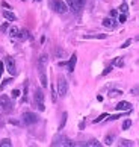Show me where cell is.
<instances>
[{
  "label": "cell",
  "mask_w": 139,
  "mask_h": 147,
  "mask_svg": "<svg viewBox=\"0 0 139 147\" xmlns=\"http://www.w3.org/2000/svg\"><path fill=\"white\" fill-rule=\"evenodd\" d=\"M67 94H68V82L63 76H59V79H57V96L65 97Z\"/></svg>",
  "instance_id": "cell-1"
},
{
  "label": "cell",
  "mask_w": 139,
  "mask_h": 147,
  "mask_svg": "<svg viewBox=\"0 0 139 147\" xmlns=\"http://www.w3.org/2000/svg\"><path fill=\"white\" fill-rule=\"evenodd\" d=\"M33 99H35V105H36V108L42 112L45 109V105H44V92H42L39 88L35 91V96H33Z\"/></svg>",
  "instance_id": "cell-2"
},
{
  "label": "cell",
  "mask_w": 139,
  "mask_h": 147,
  "mask_svg": "<svg viewBox=\"0 0 139 147\" xmlns=\"http://www.w3.org/2000/svg\"><path fill=\"white\" fill-rule=\"evenodd\" d=\"M12 111V103L8 96H0V112H11Z\"/></svg>",
  "instance_id": "cell-3"
},
{
  "label": "cell",
  "mask_w": 139,
  "mask_h": 147,
  "mask_svg": "<svg viewBox=\"0 0 139 147\" xmlns=\"http://www.w3.org/2000/svg\"><path fill=\"white\" fill-rule=\"evenodd\" d=\"M51 8L55 9L57 14H65L68 11V6L65 5V2H62V0H51Z\"/></svg>",
  "instance_id": "cell-4"
},
{
  "label": "cell",
  "mask_w": 139,
  "mask_h": 147,
  "mask_svg": "<svg viewBox=\"0 0 139 147\" xmlns=\"http://www.w3.org/2000/svg\"><path fill=\"white\" fill-rule=\"evenodd\" d=\"M38 115L33 112H24L23 114V123L24 124H35V123H38Z\"/></svg>",
  "instance_id": "cell-5"
},
{
  "label": "cell",
  "mask_w": 139,
  "mask_h": 147,
  "mask_svg": "<svg viewBox=\"0 0 139 147\" xmlns=\"http://www.w3.org/2000/svg\"><path fill=\"white\" fill-rule=\"evenodd\" d=\"M5 65H6V70L12 74V76H15L17 74V67H15V61L11 56H6L5 58Z\"/></svg>",
  "instance_id": "cell-6"
},
{
  "label": "cell",
  "mask_w": 139,
  "mask_h": 147,
  "mask_svg": "<svg viewBox=\"0 0 139 147\" xmlns=\"http://www.w3.org/2000/svg\"><path fill=\"white\" fill-rule=\"evenodd\" d=\"M115 109L116 111H130L132 109V103H129V102H120L118 105L115 106Z\"/></svg>",
  "instance_id": "cell-7"
},
{
  "label": "cell",
  "mask_w": 139,
  "mask_h": 147,
  "mask_svg": "<svg viewBox=\"0 0 139 147\" xmlns=\"http://www.w3.org/2000/svg\"><path fill=\"white\" fill-rule=\"evenodd\" d=\"M108 36L106 34H89V35H83V40H104Z\"/></svg>",
  "instance_id": "cell-8"
},
{
  "label": "cell",
  "mask_w": 139,
  "mask_h": 147,
  "mask_svg": "<svg viewBox=\"0 0 139 147\" xmlns=\"http://www.w3.org/2000/svg\"><path fill=\"white\" fill-rule=\"evenodd\" d=\"M76 62H77V55H76V53H74V55L71 56V59H70V61H68V70H70V71H74V68H76Z\"/></svg>",
  "instance_id": "cell-9"
},
{
  "label": "cell",
  "mask_w": 139,
  "mask_h": 147,
  "mask_svg": "<svg viewBox=\"0 0 139 147\" xmlns=\"http://www.w3.org/2000/svg\"><path fill=\"white\" fill-rule=\"evenodd\" d=\"M103 26H104V28H109V29H114L115 28V26H116V21L114 20V18H104L103 20Z\"/></svg>",
  "instance_id": "cell-10"
},
{
  "label": "cell",
  "mask_w": 139,
  "mask_h": 147,
  "mask_svg": "<svg viewBox=\"0 0 139 147\" xmlns=\"http://www.w3.org/2000/svg\"><path fill=\"white\" fill-rule=\"evenodd\" d=\"M3 17L6 18V20H11V21L17 20V15H15L14 12H11V11H3Z\"/></svg>",
  "instance_id": "cell-11"
},
{
  "label": "cell",
  "mask_w": 139,
  "mask_h": 147,
  "mask_svg": "<svg viewBox=\"0 0 139 147\" xmlns=\"http://www.w3.org/2000/svg\"><path fill=\"white\" fill-rule=\"evenodd\" d=\"M85 3H86V0H74V6H76V9H82L85 6Z\"/></svg>",
  "instance_id": "cell-12"
},
{
  "label": "cell",
  "mask_w": 139,
  "mask_h": 147,
  "mask_svg": "<svg viewBox=\"0 0 139 147\" xmlns=\"http://www.w3.org/2000/svg\"><path fill=\"white\" fill-rule=\"evenodd\" d=\"M121 94H122L121 90H110L109 91V97H112V99H114V97H120Z\"/></svg>",
  "instance_id": "cell-13"
},
{
  "label": "cell",
  "mask_w": 139,
  "mask_h": 147,
  "mask_svg": "<svg viewBox=\"0 0 139 147\" xmlns=\"http://www.w3.org/2000/svg\"><path fill=\"white\" fill-rule=\"evenodd\" d=\"M18 34H20V29L17 28V26H12V28L9 29V35L11 36H18Z\"/></svg>",
  "instance_id": "cell-14"
},
{
  "label": "cell",
  "mask_w": 139,
  "mask_h": 147,
  "mask_svg": "<svg viewBox=\"0 0 139 147\" xmlns=\"http://www.w3.org/2000/svg\"><path fill=\"white\" fill-rule=\"evenodd\" d=\"M11 146H12V143H11L9 138H5L0 141V147H11Z\"/></svg>",
  "instance_id": "cell-15"
},
{
  "label": "cell",
  "mask_w": 139,
  "mask_h": 147,
  "mask_svg": "<svg viewBox=\"0 0 139 147\" xmlns=\"http://www.w3.org/2000/svg\"><path fill=\"white\" fill-rule=\"evenodd\" d=\"M67 117H68V114H67V112H63V114H62L61 124H59V130H61V129H63V126H65V123H67Z\"/></svg>",
  "instance_id": "cell-16"
},
{
  "label": "cell",
  "mask_w": 139,
  "mask_h": 147,
  "mask_svg": "<svg viewBox=\"0 0 139 147\" xmlns=\"http://www.w3.org/2000/svg\"><path fill=\"white\" fill-rule=\"evenodd\" d=\"M114 65H115V67H124V59H122V58H116L114 61Z\"/></svg>",
  "instance_id": "cell-17"
},
{
  "label": "cell",
  "mask_w": 139,
  "mask_h": 147,
  "mask_svg": "<svg viewBox=\"0 0 139 147\" xmlns=\"http://www.w3.org/2000/svg\"><path fill=\"white\" fill-rule=\"evenodd\" d=\"M18 36L21 38V40H27V38H29L30 35H29V32H27V30H20Z\"/></svg>",
  "instance_id": "cell-18"
},
{
  "label": "cell",
  "mask_w": 139,
  "mask_h": 147,
  "mask_svg": "<svg viewBox=\"0 0 139 147\" xmlns=\"http://www.w3.org/2000/svg\"><path fill=\"white\" fill-rule=\"evenodd\" d=\"M65 2H67V5L70 6V9H71V11H74V12H77L76 6H74V0H65Z\"/></svg>",
  "instance_id": "cell-19"
},
{
  "label": "cell",
  "mask_w": 139,
  "mask_h": 147,
  "mask_svg": "<svg viewBox=\"0 0 139 147\" xmlns=\"http://www.w3.org/2000/svg\"><path fill=\"white\" fill-rule=\"evenodd\" d=\"M112 141H114V135H108V137L104 138V144H106V146H110Z\"/></svg>",
  "instance_id": "cell-20"
},
{
  "label": "cell",
  "mask_w": 139,
  "mask_h": 147,
  "mask_svg": "<svg viewBox=\"0 0 139 147\" xmlns=\"http://www.w3.org/2000/svg\"><path fill=\"white\" fill-rule=\"evenodd\" d=\"M11 82H12V79H5V80H3V84L0 85V90H5V88H6V86H8Z\"/></svg>",
  "instance_id": "cell-21"
},
{
  "label": "cell",
  "mask_w": 139,
  "mask_h": 147,
  "mask_svg": "<svg viewBox=\"0 0 139 147\" xmlns=\"http://www.w3.org/2000/svg\"><path fill=\"white\" fill-rule=\"evenodd\" d=\"M130 94H132V96H138V94H139V85L133 86V88L130 90Z\"/></svg>",
  "instance_id": "cell-22"
},
{
  "label": "cell",
  "mask_w": 139,
  "mask_h": 147,
  "mask_svg": "<svg viewBox=\"0 0 139 147\" xmlns=\"http://www.w3.org/2000/svg\"><path fill=\"white\" fill-rule=\"evenodd\" d=\"M130 126H132V120H126V121L122 123V129H124V130H127Z\"/></svg>",
  "instance_id": "cell-23"
},
{
  "label": "cell",
  "mask_w": 139,
  "mask_h": 147,
  "mask_svg": "<svg viewBox=\"0 0 139 147\" xmlns=\"http://www.w3.org/2000/svg\"><path fill=\"white\" fill-rule=\"evenodd\" d=\"M88 146L89 147H98V146H101V143H98L97 140H92V141H89V143H88Z\"/></svg>",
  "instance_id": "cell-24"
},
{
  "label": "cell",
  "mask_w": 139,
  "mask_h": 147,
  "mask_svg": "<svg viewBox=\"0 0 139 147\" xmlns=\"http://www.w3.org/2000/svg\"><path fill=\"white\" fill-rule=\"evenodd\" d=\"M106 117H108V114H101V115H100L98 118H95V120H94V123H100V121H103V120H104Z\"/></svg>",
  "instance_id": "cell-25"
},
{
  "label": "cell",
  "mask_w": 139,
  "mask_h": 147,
  "mask_svg": "<svg viewBox=\"0 0 139 147\" xmlns=\"http://www.w3.org/2000/svg\"><path fill=\"white\" fill-rule=\"evenodd\" d=\"M51 100H53V102H56V100H57V94H56V90L53 88V86H51Z\"/></svg>",
  "instance_id": "cell-26"
},
{
  "label": "cell",
  "mask_w": 139,
  "mask_h": 147,
  "mask_svg": "<svg viewBox=\"0 0 139 147\" xmlns=\"http://www.w3.org/2000/svg\"><path fill=\"white\" fill-rule=\"evenodd\" d=\"M11 94H12L14 99H17V97H20V91H18V90H14L12 92H11Z\"/></svg>",
  "instance_id": "cell-27"
},
{
  "label": "cell",
  "mask_w": 139,
  "mask_h": 147,
  "mask_svg": "<svg viewBox=\"0 0 139 147\" xmlns=\"http://www.w3.org/2000/svg\"><path fill=\"white\" fill-rule=\"evenodd\" d=\"M132 44V40H127L126 42H122V46H121V49H126V47H129Z\"/></svg>",
  "instance_id": "cell-28"
},
{
  "label": "cell",
  "mask_w": 139,
  "mask_h": 147,
  "mask_svg": "<svg viewBox=\"0 0 139 147\" xmlns=\"http://www.w3.org/2000/svg\"><path fill=\"white\" fill-rule=\"evenodd\" d=\"M120 11H121L122 14L127 12V5H126V3H122V5H121V8H120Z\"/></svg>",
  "instance_id": "cell-29"
},
{
  "label": "cell",
  "mask_w": 139,
  "mask_h": 147,
  "mask_svg": "<svg viewBox=\"0 0 139 147\" xmlns=\"http://www.w3.org/2000/svg\"><path fill=\"white\" fill-rule=\"evenodd\" d=\"M120 144L121 146H132V143H130V141H127V140H121Z\"/></svg>",
  "instance_id": "cell-30"
},
{
  "label": "cell",
  "mask_w": 139,
  "mask_h": 147,
  "mask_svg": "<svg viewBox=\"0 0 139 147\" xmlns=\"http://www.w3.org/2000/svg\"><path fill=\"white\" fill-rule=\"evenodd\" d=\"M126 20H127V17H126L124 14H121L120 15V23H126Z\"/></svg>",
  "instance_id": "cell-31"
},
{
  "label": "cell",
  "mask_w": 139,
  "mask_h": 147,
  "mask_svg": "<svg viewBox=\"0 0 139 147\" xmlns=\"http://www.w3.org/2000/svg\"><path fill=\"white\" fill-rule=\"evenodd\" d=\"M112 71V67H108V68H104V71H103V76H106V74H109Z\"/></svg>",
  "instance_id": "cell-32"
},
{
  "label": "cell",
  "mask_w": 139,
  "mask_h": 147,
  "mask_svg": "<svg viewBox=\"0 0 139 147\" xmlns=\"http://www.w3.org/2000/svg\"><path fill=\"white\" fill-rule=\"evenodd\" d=\"M8 29V23H5V24H2V28H0V32H5Z\"/></svg>",
  "instance_id": "cell-33"
},
{
  "label": "cell",
  "mask_w": 139,
  "mask_h": 147,
  "mask_svg": "<svg viewBox=\"0 0 139 147\" xmlns=\"http://www.w3.org/2000/svg\"><path fill=\"white\" fill-rule=\"evenodd\" d=\"M3 68H5V65H3V62H0V78H2V73H3Z\"/></svg>",
  "instance_id": "cell-34"
},
{
  "label": "cell",
  "mask_w": 139,
  "mask_h": 147,
  "mask_svg": "<svg viewBox=\"0 0 139 147\" xmlns=\"http://www.w3.org/2000/svg\"><path fill=\"white\" fill-rule=\"evenodd\" d=\"M116 118H120V114H116V115H110L109 120H116Z\"/></svg>",
  "instance_id": "cell-35"
},
{
  "label": "cell",
  "mask_w": 139,
  "mask_h": 147,
  "mask_svg": "<svg viewBox=\"0 0 139 147\" xmlns=\"http://www.w3.org/2000/svg\"><path fill=\"white\" fill-rule=\"evenodd\" d=\"M56 53H57V56H62V55H63V50H61V49H57Z\"/></svg>",
  "instance_id": "cell-36"
},
{
  "label": "cell",
  "mask_w": 139,
  "mask_h": 147,
  "mask_svg": "<svg viewBox=\"0 0 139 147\" xmlns=\"http://www.w3.org/2000/svg\"><path fill=\"white\" fill-rule=\"evenodd\" d=\"M110 15H112V17H115V15H116V11L112 9V11H110Z\"/></svg>",
  "instance_id": "cell-37"
},
{
  "label": "cell",
  "mask_w": 139,
  "mask_h": 147,
  "mask_svg": "<svg viewBox=\"0 0 139 147\" xmlns=\"http://www.w3.org/2000/svg\"><path fill=\"white\" fill-rule=\"evenodd\" d=\"M35 2H41V0H35Z\"/></svg>",
  "instance_id": "cell-38"
}]
</instances>
